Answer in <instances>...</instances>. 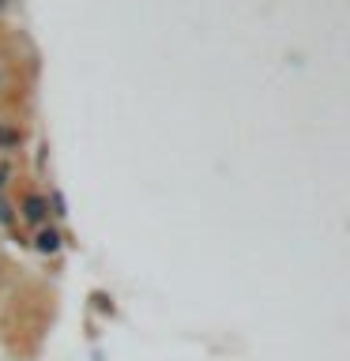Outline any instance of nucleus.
Here are the masks:
<instances>
[{"label":"nucleus","mask_w":350,"mask_h":361,"mask_svg":"<svg viewBox=\"0 0 350 361\" xmlns=\"http://www.w3.org/2000/svg\"><path fill=\"white\" fill-rule=\"evenodd\" d=\"M61 245H64V233L56 230V226H42L38 230V237H34V248H38V252H61Z\"/></svg>","instance_id":"obj_2"},{"label":"nucleus","mask_w":350,"mask_h":361,"mask_svg":"<svg viewBox=\"0 0 350 361\" xmlns=\"http://www.w3.org/2000/svg\"><path fill=\"white\" fill-rule=\"evenodd\" d=\"M19 214H23V219H27L30 226H45V222H49V203H45L42 192H23Z\"/></svg>","instance_id":"obj_1"},{"label":"nucleus","mask_w":350,"mask_h":361,"mask_svg":"<svg viewBox=\"0 0 350 361\" xmlns=\"http://www.w3.org/2000/svg\"><path fill=\"white\" fill-rule=\"evenodd\" d=\"M45 203L53 207V219H68V207H64V196L56 188H49V196H45Z\"/></svg>","instance_id":"obj_3"},{"label":"nucleus","mask_w":350,"mask_h":361,"mask_svg":"<svg viewBox=\"0 0 350 361\" xmlns=\"http://www.w3.org/2000/svg\"><path fill=\"white\" fill-rule=\"evenodd\" d=\"M11 147H19V132H4V128H0V151H11Z\"/></svg>","instance_id":"obj_4"}]
</instances>
